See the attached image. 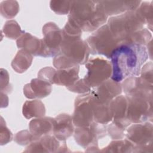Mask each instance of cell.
<instances>
[{
    "label": "cell",
    "instance_id": "cell-5",
    "mask_svg": "<svg viewBox=\"0 0 153 153\" xmlns=\"http://www.w3.org/2000/svg\"><path fill=\"white\" fill-rule=\"evenodd\" d=\"M107 133V126L93 121L90 126L76 127L74 138L76 142L86 152H100L98 140L105 137Z\"/></svg>",
    "mask_w": 153,
    "mask_h": 153
},
{
    "label": "cell",
    "instance_id": "cell-30",
    "mask_svg": "<svg viewBox=\"0 0 153 153\" xmlns=\"http://www.w3.org/2000/svg\"><path fill=\"white\" fill-rule=\"evenodd\" d=\"M73 1H51L50 7L52 11L59 15L69 13Z\"/></svg>",
    "mask_w": 153,
    "mask_h": 153
},
{
    "label": "cell",
    "instance_id": "cell-19",
    "mask_svg": "<svg viewBox=\"0 0 153 153\" xmlns=\"http://www.w3.org/2000/svg\"><path fill=\"white\" fill-rule=\"evenodd\" d=\"M19 48L23 49L32 56L43 57L44 46L42 39H39L30 33L23 32L16 41Z\"/></svg>",
    "mask_w": 153,
    "mask_h": 153
},
{
    "label": "cell",
    "instance_id": "cell-31",
    "mask_svg": "<svg viewBox=\"0 0 153 153\" xmlns=\"http://www.w3.org/2000/svg\"><path fill=\"white\" fill-rule=\"evenodd\" d=\"M62 30L63 38H81L82 31L68 20Z\"/></svg>",
    "mask_w": 153,
    "mask_h": 153
},
{
    "label": "cell",
    "instance_id": "cell-26",
    "mask_svg": "<svg viewBox=\"0 0 153 153\" xmlns=\"http://www.w3.org/2000/svg\"><path fill=\"white\" fill-rule=\"evenodd\" d=\"M153 2H141L140 5L136 10L144 25H147L148 28L152 30L153 19Z\"/></svg>",
    "mask_w": 153,
    "mask_h": 153
},
{
    "label": "cell",
    "instance_id": "cell-34",
    "mask_svg": "<svg viewBox=\"0 0 153 153\" xmlns=\"http://www.w3.org/2000/svg\"><path fill=\"white\" fill-rule=\"evenodd\" d=\"M126 130L117 126L113 121L107 126V133L114 140L123 139L126 136Z\"/></svg>",
    "mask_w": 153,
    "mask_h": 153
},
{
    "label": "cell",
    "instance_id": "cell-13",
    "mask_svg": "<svg viewBox=\"0 0 153 153\" xmlns=\"http://www.w3.org/2000/svg\"><path fill=\"white\" fill-rule=\"evenodd\" d=\"M122 89L128 96H141L152 99V85L140 76H130L122 81Z\"/></svg>",
    "mask_w": 153,
    "mask_h": 153
},
{
    "label": "cell",
    "instance_id": "cell-10",
    "mask_svg": "<svg viewBox=\"0 0 153 153\" xmlns=\"http://www.w3.org/2000/svg\"><path fill=\"white\" fill-rule=\"evenodd\" d=\"M72 117L73 123L76 127L88 126L94 121L93 101L90 92L76 97Z\"/></svg>",
    "mask_w": 153,
    "mask_h": 153
},
{
    "label": "cell",
    "instance_id": "cell-11",
    "mask_svg": "<svg viewBox=\"0 0 153 153\" xmlns=\"http://www.w3.org/2000/svg\"><path fill=\"white\" fill-rule=\"evenodd\" d=\"M44 57L56 56L60 51L63 40L62 30L53 22L45 23L42 27Z\"/></svg>",
    "mask_w": 153,
    "mask_h": 153
},
{
    "label": "cell",
    "instance_id": "cell-15",
    "mask_svg": "<svg viewBox=\"0 0 153 153\" xmlns=\"http://www.w3.org/2000/svg\"><path fill=\"white\" fill-rule=\"evenodd\" d=\"M127 105L128 101L126 95H119L111 102L113 122L124 130L131 124L127 118Z\"/></svg>",
    "mask_w": 153,
    "mask_h": 153
},
{
    "label": "cell",
    "instance_id": "cell-39",
    "mask_svg": "<svg viewBox=\"0 0 153 153\" xmlns=\"http://www.w3.org/2000/svg\"><path fill=\"white\" fill-rule=\"evenodd\" d=\"M11 90L9 83V75L7 71L4 69H1V92L10 93Z\"/></svg>",
    "mask_w": 153,
    "mask_h": 153
},
{
    "label": "cell",
    "instance_id": "cell-8",
    "mask_svg": "<svg viewBox=\"0 0 153 153\" xmlns=\"http://www.w3.org/2000/svg\"><path fill=\"white\" fill-rule=\"evenodd\" d=\"M127 99V118L131 123L152 121V99L141 96H126Z\"/></svg>",
    "mask_w": 153,
    "mask_h": 153
},
{
    "label": "cell",
    "instance_id": "cell-35",
    "mask_svg": "<svg viewBox=\"0 0 153 153\" xmlns=\"http://www.w3.org/2000/svg\"><path fill=\"white\" fill-rule=\"evenodd\" d=\"M0 139L1 145H6L11 142L13 139V134L10 130L6 126L5 122L4 121L2 117H1V127H0Z\"/></svg>",
    "mask_w": 153,
    "mask_h": 153
},
{
    "label": "cell",
    "instance_id": "cell-22",
    "mask_svg": "<svg viewBox=\"0 0 153 153\" xmlns=\"http://www.w3.org/2000/svg\"><path fill=\"white\" fill-rule=\"evenodd\" d=\"M92 101L94 121L103 124H107L112 121L113 117L111 109V102L109 103H100L96 101L93 97Z\"/></svg>",
    "mask_w": 153,
    "mask_h": 153
},
{
    "label": "cell",
    "instance_id": "cell-28",
    "mask_svg": "<svg viewBox=\"0 0 153 153\" xmlns=\"http://www.w3.org/2000/svg\"><path fill=\"white\" fill-rule=\"evenodd\" d=\"M2 32L7 38L11 39H17L24 32L18 23L14 20H10L5 22Z\"/></svg>",
    "mask_w": 153,
    "mask_h": 153
},
{
    "label": "cell",
    "instance_id": "cell-23",
    "mask_svg": "<svg viewBox=\"0 0 153 153\" xmlns=\"http://www.w3.org/2000/svg\"><path fill=\"white\" fill-rule=\"evenodd\" d=\"M33 56L26 51L20 49L19 50L11 62V65L17 73L22 74L26 72L31 66Z\"/></svg>",
    "mask_w": 153,
    "mask_h": 153
},
{
    "label": "cell",
    "instance_id": "cell-33",
    "mask_svg": "<svg viewBox=\"0 0 153 153\" xmlns=\"http://www.w3.org/2000/svg\"><path fill=\"white\" fill-rule=\"evenodd\" d=\"M14 141L20 145H27L35 141V139L30 131L27 130L17 132L14 136Z\"/></svg>",
    "mask_w": 153,
    "mask_h": 153
},
{
    "label": "cell",
    "instance_id": "cell-25",
    "mask_svg": "<svg viewBox=\"0 0 153 153\" xmlns=\"http://www.w3.org/2000/svg\"><path fill=\"white\" fill-rule=\"evenodd\" d=\"M134 149L133 143L127 139H117L112 141L100 152H131Z\"/></svg>",
    "mask_w": 153,
    "mask_h": 153
},
{
    "label": "cell",
    "instance_id": "cell-9",
    "mask_svg": "<svg viewBox=\"0 0 153 153\" xmlns=\"http://www.w3.org/2000/svg\"><path fill=\"white\" fill-rule=\"evenodd\" d=\"M61 54L78 65H85L88 60L90 50L87 42L81 38H63Z\"/></svg>",
    "mask_w": 153,
    "mask_h": 153
},
{
    "label": "cell",
    "instance_id": "cell-38",
    "mask_svg": "<svg viewBox=\"0 0 153 153\" xmlns=\"http://www.w3.org/2000/svg\"><path fill=\"white\" fill-rule=\"evenodd\" d=\"M152 62L146 63L141 68L140 72V77L151 85H152Z\"/></svg>",
    "mask_w": 153,
    "mask_h": 153
},
{
    "label": "cell",
    "instance_id": "cell-21",
    "mask_svg": "<svg viewBox=\"0 0 153 153\" xmlns=\"http://www.w3.org/2000/svg\"><path fill=\"white\" fill-rule=\"evenodd\" d=\"M79 65L65 69H57L56 71L54 84L66 86V88L74 85L79 79Z\"/></svg>",
    "mask_w": 153,
    "mask_h": 153
},
{
    "label": "cell",
    "instance_id": "cell-7",
    "mask_svg": "<svg viewBox=\"0 0 153 153\" xmlns=\"http://www.w3.org/2000/svg\"><path fill=\"white\" fill-rule=\"evenodd\" d=\"M87 73L83 78L91 88H96L112 76L111 63L102 57L93 58L85 64Z\"/></svg>",
    "mask_w": 153,
    "mask_h": 153
},
{
    "label": "cell",
    "instance_id": "cell-16",
    "mask_svg": "<svg viewBox=\"0 0 153 153\" xmlns=\"http://www.w3.org/2000/svg\"><path fill=\"white\" fill-rule=\"evenodd\" d=\"M105 13L109 17L117 16L127 11H136L141 1H99Z\"/></svg>",
    "mask_w": 153,
    "mask_h": 153
},
{
    "label": "cell",
    "instance_id": "cell-2",
    "mask_svg": "<svg viewBox=\"0 0 153 153\" xmlns=\"http://www.w3.org/2000/svg\"><path fill=\"white\" fill-rule=\"evenodd\" d=\"M108 16L99 1H73L68 21L84 32H93L103 26Z\"/></svg>",
    "mask_w": 153,
    "mask_h": 153
},
{
    "label": "cell",
    "instance_id": "cell-18",
    "mask_svg": "<svg viewBox=\"0 0 153 153\" xmlns=\"http://www.w3.org/2000/svg\"><path fill=\"white\" fill-rule=\"evenodd\" d=\"M51 84L39 78L32 79L23 87V94L29 99H42L48 96L52 91Z\"/></svg>",
    "mask_w": 153,
    "mask_h": 153
},
{
    "label": "cell",
    "instance_id": "cell-27",
    "mask_svg": "<svg viewBox=\"0 0 153 153\" xmlns=\"http://www.w3.org/2000/svg\"><path fill=\"white\" fill-rule=\"evenodd\" d=\"M151 39L152 35L149 30L143 28L131 35L122 44H136L146 46Z\"/></svg>",
    "mask_w": 153,
    "mask_h": 153
},
{
    "label": "cell",
    "instance_id": "cell-4",
    "mask_svg": "<svg viewBox=\"0 0 153 153\" xmlns=\"http://www.w3.org/2000/svg\"><path fill=\"white\" fill-rule=\"evenodd\" d=\"M91 54H100L110 59L114 50L121 44L107 24L96 30L85 40Z\"/></svg>",
    "mask_w": 153,
    "mask_h": 153
},
{
    "label": "cell",
    "instance_id": "cell-6",
    "mask_svg": "<svg viewBox=\"0 0 153 153\" xmlns=\"http://www.w3.org/2000/svg\"><path fill=\"white\" fill-rule=\"evenodd\" d=\"M152 123H134L126 129V139L134 145V152H152Z\"/></svg>",
    "mask_w": 153,
    "mask_h": 153
},
{
    "label": "cell",
    "instance_id": "cell-37",
    "mask_svg": "<svg viewBox=\"0 0 153 153\" xmlns=\"http://www.w3.org/2000/svg\"><path fill=\"white\" fill-rule=\"evenodd\" d=\"M56 70L51 67H45L42 68L38 73V78L46 81L50 84H54V78Z\"/></svg>",
    "mask_w": 153,
    "mask_h": 153
},
{
    "label": "cell",
    "instance_id": "cell-12",
    "mask_svg": "<svg viewBox=\"0 0 153 153\" xmlns=\"http://www.w3.org/2000/svg\"><path fill=\"white\" fill-rule=\"evenodd\" d=\"M65 141L60 144L54 136L47 134L32 142L23 151L24 152H69Z\"/></svg>",
    "mask_w": 153,
    "mask_h": 153
},
{
    "label": "cell",
    "instance_id": "cell-14",
    "mask_svg": "<svg viewBox=\"0 0 153 153\" xmlns=\"http://www.w3.org/2000/svg\"><path fill=\"white\" fill-rule=\"evenodd\" d=\"M122 90L120 82L109 78L91 90L90 93L96 101L100 103H109L115 97L120 95Z\"/></svg>",
    "mask_w": 153,
    "mask_h": 153
},
{
    "label": "cell",
    "instance_id": "cell-32",
    "mask_svg": "<svg viewBox=\"0 0 153 153\" xmlns=\"http://www.w3.org/2000/svg\"><path fill=\"white\" fill-rule=\"evenodd\" d=\"M53 65L57 69H65L71 68L76 65H79L59 53L54 56Z\"/></svg>",
    "mask_w": 153,
    "mask_h": 153
},
{
    "label": "cell",
    "instance_id": "cell-29",
    "mask_svg": "<svg viewBox=\"0 0 153 153\" xmlns=\"http://www.w3.org/2000/svg\"><path fill=\"white\" fill-rule=\"evenodd\" d=\"M1 14L6 19L14 18L19 11V5L16 1H4L0 5Z\"/></svg>",
    "mask_w": 153,
    "mask_h": 153
},
{
    "label": "cell",
    "instance_id": "cell-1",
    "mask_svg": "<svg viewBox=\"0 0 153 153\" xmlns=\"http://www.w3.org/2000/svg\"><path fill=\"white\" fill-rule=\"evenodd\" d=\"M112 73L111 78L120 82L130 76L140 75L142 65L148 59L146 46L121 44L111 56Z\"/></svg>",
    "mask_w": 153,
    "mask_h": 153
},
{
    "label": "cell",
    "instance_id": "cell-36",
    "mask_svg": "<svg viewBox=\"0 0 153 153\" xmlns=\"http://www.w3.org/2000/svg\"><path fill=\"white\" fill-rule=\"evenodd\" d=\"M67 89L70 91L84 94L91 91V88L86 84L84 79H79L74 85L67 87Z\"/></svg>",
    "mask_w": 153,
    "mask_h": 153
},
{
    "label": "cell",
    "instance_id": "cell-3",
    "mask_svg": "<svg viewBox=\"0 0 153 153\" xmlns=\"http://www.w3.org/2000/svg\"><path fill=\"white\" fill-rule=\"evenodd\" d=\"M107 25L120 44L134 32L143 29L144 26L136 11L112 16L108 19Z\"/></svg>",
    "mask_w": 153,
    "mask_h": 153
},
{
    "label": "cell",
    "instance_id": "cell-20",
    "mask_svg": "<svg viewBox=\"0 0 153 153\" xmlns=\"http://www.w3.org/2000/svg\"><path fill=\"white\" fill-rule=\"evenodd\" d=\"M54 118L41 117L32 120L29 124V131L35 140L44 135L50 134L53 130Z\"/></svg>",
    "mask_w": 153,
    "mask_h": 153
},
{
    "label": "cell",
    "instance_id": "cell-24",
    "mask_svg": "<svg viewBox=\"0 0 153 153\" xmlns=\"http://www.w3.org/2000/svg\"><path fill=\"white\" fill-rule=\"evenodd\" d=\"M22 114L28 120L44 117L45 114L44 104L39 100H27L23 105Z\"/></svg>",
    "mask_w": 153,
    "mask_h": 153
},
{
    "label": "cell",
    "instance_id": "cell-17",
    "mask_svg": "<svg viewBox=\"0 0 153 153\" xmlns=\"http://www.w3.org/2000/svg\"><path fill=\"white\" fill-rule=\"evenodd\" d=\"M72 117L67 114H61L54 118L53 133L60 141H65L74 133Z\"/></svg>",
    "mask_w": 153,
    "mask_h": 153
}]
</instances>
